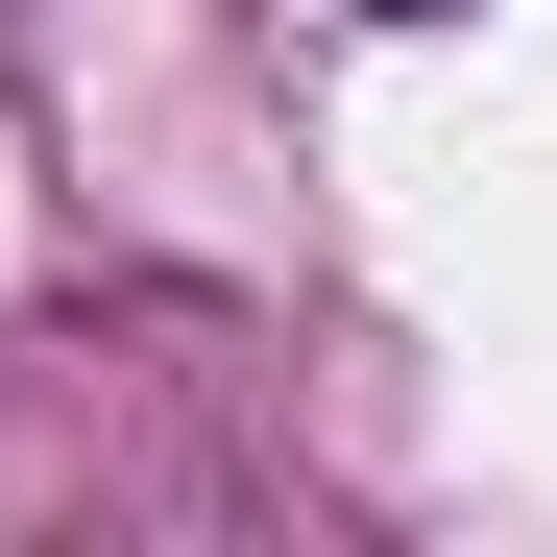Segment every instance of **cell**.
Returning a JSON list of instances; mask_svg holds the SVG:
<instances>
[{
	"mask_svg": "<svg viewBox=\"0 0 557 557\" xmlns=\"http://www.w3.org/2000/svg\"><path fill=\"white\" fill-rule=\"evenodd\" d=\"M363 25H460V0H363Z\"/></svg>",
	"mask_w": 557,
	"mask_h": 557,
	"instance_id": "cell-1",
	"label": "cell"
}]
</instances>
